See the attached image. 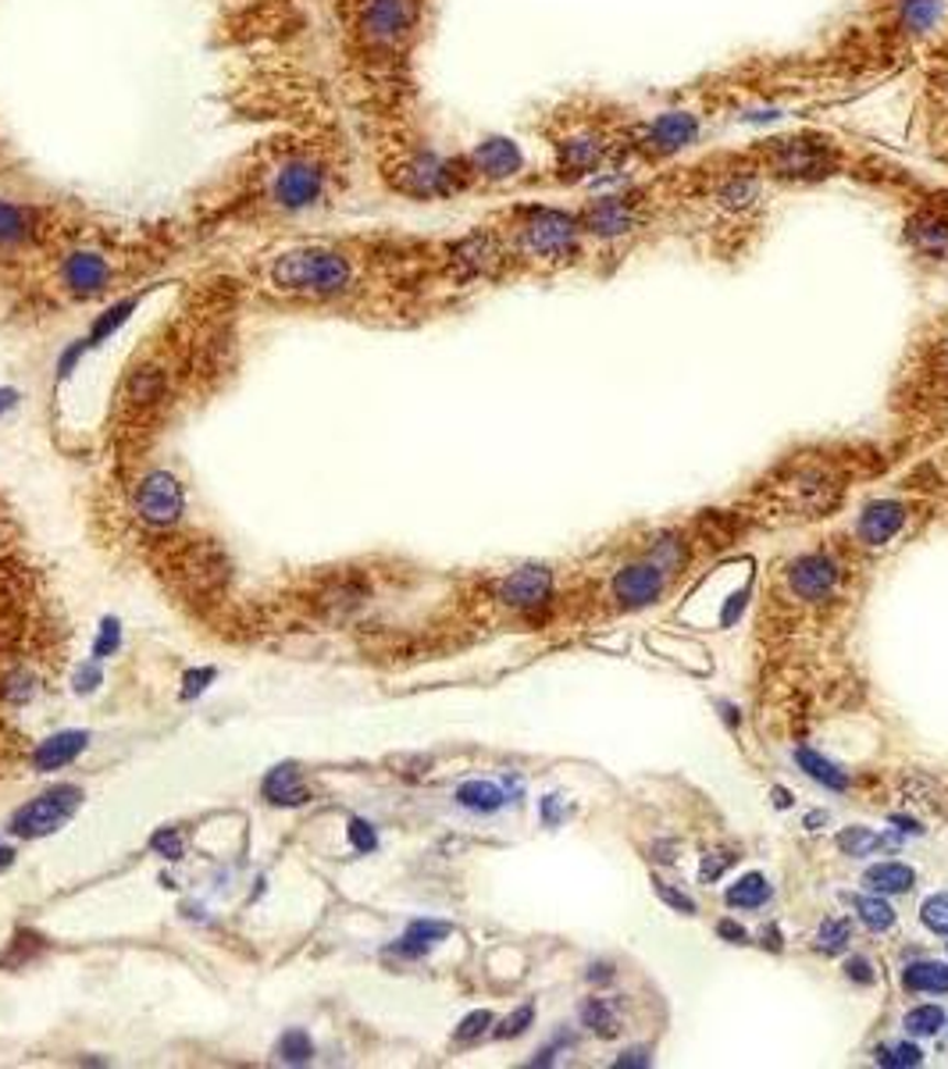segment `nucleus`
<instances>
[{"mask_svg":"<svg viewBox=\"0 0 948 1069\" xmlns=\"http://www.w3.org/2000/svg\"><path fill=\"white\" fill-rule=\"evenodd\" d=\"M268 282L285 296L333 299L353 285V264L336 247H296L271 261Z\"/></svg>","mask_w":948,"mask_h":1069,"instance_id":"1","label":"nucleus"},{"mask_svg":"<svg viewBox=\"0 0 948 1069\" xmlns=\"http://www.w3.org/2000/svg\"><path fill=\"white\" fill-rule=\"evenodd\" d=\"M521 247L542 261H564L575 258L581 247V225L575 215L567 210H549V207H535L524 215L521 221Z\"/></svg>","mask_w":948,"mask_h":1069,"instance_id":"2","label":"nucleus"},{"mask_svg":"<svg viewBox=\"0 0 948 1069\" xmlns=\"http://www.w3.org/2000/svg\"><path fill=\"white\" fill-rule=\"evenodd\" d=\"M83 806V788L79 785H54L47 792H40L36 799H29L11 812V835L14 838H47L75 817V809Z\"/></svg>","mask_w":948,"mask_h":1069,"instance_id":"3","label":"nucleus"},{"mask_svg":"<svg viewBox=\"0 0 948 1069\" xmlns=\"http://www.w3.org/2000/svg\"><path fill=\"white\" fill-rule=\"evenodd\" d=\"M763 168L781 183H817L835 172V150L817 140H777L763 150Z\"/></svg>","mask_w":948,"mask_h":1069,"instance_id":"4","label":"nucleus"},{"mask_svg":"<svg viewBox=\"0 0 948 1069\" xmlns=\"http://www.w3.org/2000/svg\"><path fill=\"white\" fill-rule=\"evenodd\" d=\"M464 178H468V168L457 172L454 161H443L435 154H414L396 168V189L417 200H439L449 197Z\"/></svg>","mask_w":948,"mask_h":1069,"instance_id":"5","label":"nucleus"},{"mask_svg":"<svg viewBox=\"0 0 948 1069\" xmlns=\"http://www.w3.org/2000/svg\"><path fill=\"white\" fill-rule=\"evenodd\" d=\"M414 0H364V8H360V33L374 51H396L414 33Z\"/></svg>","mask_w":948,"mask_h":1069,"instance_id":"6","label":"nucleus"},{"mask_svg":"<svg viewBox=\"0 0 948 1069\" xmlns=\"http://www.w3.org/2000/svg\"><path fill=\"white\" fill-rule=\"evenodd\" d=\"M186 510V492L172 471H150L135 486V514L150 528H172Z\"/></svg>","mask_w":948,"mask_h":1069,"instance_id":"7","label":"nucleus"},{"mask_svg":"<svg viewBox=\"0 0 948 1069\" xmlns=\"http://www.w3.org/2000/svg\"><path fill=\"white\" fill-rule=\"evenodd\" d=\"M325 193V172L318 161H290L282 164V172L275 175V183H271V200H275L282 210H304L310 204H318V197Z\"/></svg>","mask_w":948,"mask_h":1069,"instance_id":"8","label":"nucleus"},{"mask_svg":"<svg viewBox=\"0 0 948 1069\" xmlns=\"http://www.w3.org/2000/svg\"><path fill=\"white\" fill-rule=\"evenodd\" d=\"M610 150H613L610 135L592 132V129H578L556 143V172L564 178L592 175L610 161Z\"/></svg>","mask_w":948,"mask_h":1069,"instance_id":"9","label":"nucleus"},{"mask_svg":"<svg viewBox=\"0 0 948 1069\" xmlns=\"http://www.w3.org/2000/svg\"><path fill=\"white\" fill-rule=\"evenodd\" d=\"M578 225L581 232H592L599 239H621L642 225V210L639 204H631V197H596L592 204H585Z\"/></svg>","mask_w":948,"mask_h":1069,"instance_id":"10","label":"nucleus"},{"mask_svg":"<svg viewBox=\"0 0 948 1069\" xmlns=\"http://www.w3.org/2000/svg\"><path fill=\"white\" fill-rule=\"evenodd\" d=\"M699 135V118L691 111H667L653 118L642 132V150L650 157H671L677 150H685L688 143H696Z\"/></svg>","mask_w":948,"mask_h":1069,"instance_id":"11","label":"nucleus"},{"mask_svg":"<svg viewBox=\"0 0 948 1069\" xmlns=\"http://www.w3.org/2000/svg\"><path fill=\"white\" fill-rule=\"evenodd\" d=\"M549 596H553V575L538 564L517 567L514 575H506L500 581V602L510 610H521V613L542 610L549 602Z\"/></svg>","mask_w":948,"mask_h":1069,"instance_id":"12","label":"nucleus"},{"mask_svg":"<svg viewBox=\"0 0 948 1069\" xmlns=\"http://www.w3.org/2000/svg\"><path fill=\"white\" fill-rule=\"evenodd\" d=\"M62 285L79 299H94L111 285V264L94 250H79L62 264Z\"/></svg>","mask_w":948,"mask_h":1069,"instance_id":"13","label":"nucleus"},{"mask_svg":"<svg viewBox=\"0 0 948 1069\" xmlns=\"http://www.w3.org/2000/svg\"><path fill=\"white\" fill-rule=\"evenodd\" d=\"M524 168V154L510 143V140H486L471 150L468 157V175L475 178H489V183H503V178H514Z\"/></svg>","mask_w":948,"mask_h":1069,"instance_id":"14","label":"nucleus"},{"mask_svg":"<svg viewBox=\"0 0 948 1069\" xmlns=\"http://www.w3.org/2000/svg\"><path fill=\"white\" fill-rule=\"evenodd\" d=\"M838 585V564L827 553H809L803 560H795L788 570V589L799 599H827Z\"/></svg>","mask_w":948,"mask_h":1069,"instance_id":"15","label":"nucleus"},{"mask_svg":"<svg viewBox=\"0 0 948 1069\" xmlns=\"http://www.w3.org/2000/svg\"><path fill=\"white\" fill-rule=\"evenodd\" d=\"M660 592H664V570L656 564H628L613 578V596L621 599V607H650Z\"/></svg>","mask_w":948,"mask_h":1069,"instance_id":"16","label":"nucleus"},{"mask_svg":"<svg viewBox=\"0 0 948 1069\" xmlns=\"http://www.w3.org/2000/svg\"><path fill=\"white\" fill-rule=\"evenodd\" d=\"M454 264L464 279H478V275H492L495 268L503 264V247L500 239L489 232H475L468 239H460L454 247Z\"/></svg>","mask_w":948,"mask_h":1069,"instance_id":"17","label":"nucleus"},{"mask_svg":"<svg viewBox=\"0 0 948 1069\" xmlns=\"http://www.w3.org/2000/svg\"><path fill=\"white\" fill-rule=\"evenodd\" d=\"M261 795L268 806H279V809H296V806H307L310 803V788L304 774H299L296 763H279L271 766L261 781Z\"/></svg>","mask_w":948,"mask_h":1069,"instance_id":"18","label":"nucleus"},{"mask_svg":"<svg viewBox=\"0 0 948 1069\" xmlns=\"http://www.w3.org/2000/svg\"><path fill=\"white\" fill-rule=\"evenodd\" d=\"M86 745H89L86 731H57L51 738H43V742L33 749V771L36 774L62 771V766H68V763H75L83 756Z\"/></svg>","mask_w":948,"mask_h":1069,"instance_id":"19","label":"nucleus"},{"mask_svg":"<svg viewBox=\"0 0 948 1069\" xmlns=\"http://www.w3.org/2000/svg\"><path fill=\"white\" fill-rule=\"evenodd\" d=\"M164 393H168V374H164L157 364L129 371V379L122 385V400H126V406H132V411H150V406L164 400Z\"/></svg>","mask_w":948,"mask_h":1069,"instance_id":"20","label":"nucleus"},{"mask_svg":"<svg viewBox=\"0 0 948 1069\" xmlns=\"http://www.w3.org/2000/svg\"><path fill=\"white\" fill-rule=\"evenodd\" d=\"M909 239L913 247L930 261H948V215L938 210H924L909 221Z\"/></svg>","mask_w":948,"mask_h":1069,"instance_id":"21","label":"nucleus"},{"mask_svg":"<svg viewBox=\"0 0 948 1069\" xmlns=\"http://www.w3.org/2000/svg\"><path fill=\"white\" fill-rule=\"evenodd\" d=\"M902 521H906V510L898 503H892V500L870 503L860 517V538L867 546H884V542L902 528Z\"/></svg>","mask_w":948,"mask_h":1069,"instance_id":"22","label":"nucleus"},{"mask_svg":"<svg viewBox=\"0 0 948 1069\" xmlns=\"http://www.w3.org/2000/svg\"><path fill=\"white\" fill-rule=\"evenodd\" d=\"M443 938H449V924H439V920H414L411 927L403 930V938L393 948H389V952L400 956V959H421V956H428Z\"/></svg>","mask_w":948,"mask_h":1069,"instance_id":"23","label":"nucleus"},{"mask_svg":"<svg viewBox=\"0 0 948 1069\" xmlns=\"http://www.w3.org/2000/svg\"><path fill=\"white\" fill-rule=\"evenodd\" d=\"M916 881V873L902 863H878L863 873V887L867 892H878V895H902L909 892Z\"/></svg>","mask_w":948,"mask_h":1069,"instance_id":"24","label":"nucleus"},{"mask_svg":"<svg viewBox=\"0 0 948 1069\" xmlns=\"http://www.w3.org/2000/svg\"><path fill=\"white\" fill-rule=\"evenodd\" d=\"M717 204L724 210H749L752 204L760 200V178L756 175H745V172H734L728 175L724 183L717 186Z\"/></svg>","mask_w":948,"mask_h":1069,"instance_id":"25","label":"nucleus"},{"mask_svg":"<svg viewBox=\"0 0 948 1069\" xmlns=\"http://www.w3.org/2000/svg\"><path fill=\"white\" fill-rule=\"evenodd\" d=\"M906 991H920V995H948V962H913L902 973Z\"/></svg>","mask_w":948,"mask_h":1069,"instance_id":"26","label":"nucleus"},{"mask_svg":"<svg viewBox=\"0 0 948 1069\" xmlns=\"http://www.w3.org/2000/svg\"><path fill=\"white\" fill-rule=\"evenodd\" d=\"M33 236V210L0 200V250L22 247Z\"/></svg>","mask_w":948,"mask_h":1069,"instance_id":"27","label":"nucleus"},{"mask_svg":"<svg viewBox=\"0 0 948 1069\" xmlns=\"http://www.w3.org/2000/svg\"><path fill=\"white\" fill-rule=\"evenodd\" d=\"M457 803L471 812H495L506 803V795L500 785H492V781H464L457 788Z\"/></svg>","mask_w":948,"mask_h":1069,"instance_id":"28","label":"nucleus"},{"mask_svg":"<svg viewBox=\"0 0 948 1069\" xmlns=\"http://www.w3.org/2000/svg\"><path fill=\"white\" fill-rule=\"evenodd\" d=\"M581 1023L589 1027L596 1037H617L621 1034V1016H617V1005L607 999H589L581 1005Z\"/></svg>","mask_w":948,"mask_h":1069,"instance_id":"29","label":"nucleus"},{"mask_svg":"<svg viewBox=\"0 0 948 1069\" xmlns=\"http://www.w3.org/2000/svg\"><path fill=\"white\" fill-rule=\"evenodd\" d=\"M766 898H771V884L763 873H745L739 884L728 887V906L734 909H760Z\"/></svg>","mask_w":948,"mask_h":1069,"instance_id":"30","label":"nucleus"},{"mask_svg":"<svg viewBox=\"0 0 948 1069\" xmlns=\"http://www.w3.org/2000/svg\"><path fill=\"white\" fill-rule=\"evenodd\" d=\"M795 763H799L813 781H820L824 788H835V792H846L849 788V777L841 774L838 766L827 763L824 756H817L813 749H799V752H795Z\"/></svg>","mask_w":948,"mask_h":1069,"instance_id":"31","label":"nucleus"},{"mask_svg":"<svg viewBox=\"0 0 948 1069\" xmlns=\"http://www.w3.org/2000/svg\"><path fill=\"white\" fill-rule=\"evenodd\" d=\"M275 1059L285 1062V1066H307L314 1059V1041H310V1034L307 1030H285L279 1041H275Z\"/></svg>","mask_w":948,"mask_h":1069,"instance_id":"32","label":"nucleus"},{"mask_svg":"<svg viewBox=\"0 0 948 1069\" xmlns=\"http://www.w3.org/2000/svg\"><path fill=\"white\" fill-rule=\"evenodd\" d=\"M898 19L909 33H924V29H930L938 19V0H902Z\"/></svg>","mask_w":948,"mask_h":1069,"instance_id":"33","label":"nucleus"},{"mask_svg":"<svg viewBox=\"0 0 948 1069\" xmlns=\"http://www.w3.org/2000/svg\"><path fill=\"white\" fill-rule=\"evenodd\" d=\"M945 1027V1013L938 1005H916L909 1008V1016H906V1030L916 1034V1037H927V1034H938Z\"/></svg>","mask_w":948,"mask_h":1069,"instance_id":"34","label":"nucleus"},{"mask_svg":"<svg viewBox=\"0 0 948 1069\" xmlns=\"http://www.w3.org/2000/svg\"><path fill=\"white\" fill-rule=\"evenodd\" d=\"M118 650H122V624H118V617H103L100 631H97V642H94V659H111Z\"/></svg>","mask_w":948,"mask_h":1069,"instance_id":"35","label":"nucleus"},{"mask_svg":"<svg viewBox=\"0 0 948 1069\" xmlns=\"http://www.w3.org/2000/svg\"><path fill=\"white\" fill-rule=\"evenodd\" d=\"M856 913H860V920L870 930H887L895 924V913H892V906H887L884 898H860V902H856Z\"/></svg>","mask_w":948,"mask_h":1069,"instance_id":"36","label":"nucleus"},{"mask_svg":"<svg viewBox=\"0 0 948 1069\" xmlns=\"http://www.w3.org/2000/svg\"><path fill=\"white\" fill-rule=\"evenodd\" d=\"M33 691H36V677L29 670H14V674L4 677V685H0V699L22 706V702L33 699Z\"/></svg>","mask_w":948,"mask_h":1069,"instance_id":"37","label":"nucleus"},{"mask_svg":"<svg viewBox=\"0 0 948 1069\" xmlns=\"http://www.w3.org/2000/svg\"><path fill=\"white\" fill-rule=\"evenodd\" d=\"M135 307V299H126V304H115L111 310H103L100 314V318H97V325H94V332H89V346H97V342H103V339H108L111 332H115V328L118 325H126V318H129V310Z\"/></svg>","mask_w":948,"mask_h":1069,"instance_id":"38","label":"nucleus"},{"mask_svg":"<svg viewBox=\"0 0 948 1069\" xmlns=\"http://www.w3.org/2000/svg\"><path fill=\"white\" fill-rule=\"evenodd\" d=\"M881 838L874 831H867V827H849V831L838 835V849L846 855H867L870 849H878Z\"/></svg>","mask_w":948,"mask_h":1069,"instance_id":"39","label":"nucleus"},{"mask_svg":"<svg viewBox=\"0 0 948 1069\" xmlns=\"http://www.w3.org/2000/svg\"><path fill=\"white\" fill-rule=\"evenodd\" d=\"M183 835L175 831V827H161V831H154V838H150V852L161 855V860H183Z\"/></svg>","mask_w":948,"mask_h":1069,"instance_id":"40","label":"nucleus"},{"mask_svg":"<svg viewBox=\"0 0 948 1069\" xmlns=\"http://www.w3.org/2000/svg\"><path fill=\"white\" fill-rule=\"evenodd\" d=\"M874 1059L881 1062V1066H920L924 1062V1051L920 1048H916V1045H884V1048H878L874 1051Z\"/></svg>","mask_w":948,"mask_h":1069,"instance_id":"41","label":"nucleus"},{"mask_svg":"<svg viewBox=\"0 0 948 1069\" xmlns=\"http://www.w3.org/2000/svg\"><path fill=\"white\" fill-rule=\"evenodd\" d=\"M849 935H852V930H849V924H846V920H824V924H820V935H817L820 952H827V956L841 952V948L849 945Z\"/></svg>","mask_w":948,"mask_h":1069,"instance_id":"42","label":"nucleus"},{"mask_svg":"<svg viewBox=\"0 0 948 1069\" xmlns=\"http://www.w3.org/2000/svg\"><path fill=\"white\" fill-rule=\"evenodd\" d=\"M920 916H924V924H927L930 930H935V935L948 938V892L930 895V898L924 902Z\"/></svg>","mask_w":948,"mask_h":1069,"instance_id":"43","label":"nucleus"},{"mask_svg":"<svg viewBox=\"0 0 948 1069\" xmlns=\"http://www.w3.org/2000/svg\"><path fill=\"white\" fill-rule=\"evenodd\" d=\"M650 564H656L660 570H677L685 564V546L677 538H660L650 553Z\"/></svg>","mask_w":948,"mask_h":1069,"instance_id":"44","label":"nucleus"},{"mask_svg":"<svg viewBox=\"0 0 948 1069\" xmlns=\"http://www.w3.org/2000/svg\"><path fill=\"white\" fill-rule=\"evenodd\" d=\"M492 1027V1013H489V1008H478V1013H471V1016H464L460 1019V1027H457V1041L460 1045H468V1041H478V1037L481 1034H486Z\"/></svg>","mask_w":948,"mask_h":1069,"instance_id":"45","label":"nucleus"},{"mask_svg":"<svg viewBox=\"0 0 948 1069\" xmlns=\"http://www.w3.org/2000/svg\"><path fill=\"white\" fill-rule=\"evenodd\" d=\"M346 838H350V846L357 852H364V855L379 849V835H374V827L368 820H360V817L350 820V827H346Z\"/></svg>","mask_w":948,"mask_h":1069,"instance_id":"46","label":"nucleus"},{"mask_svg":"<svg viewBox=\"0 0 948 1069\" xmlns=\"http://www.w3.org/2000/svg\"><path fill=\"white\" fill-rule=\"evenodd\" d=\"M532 1019H535V1008H532V1005H524V1008H517L514 1016H506L492 1034L500 1037V1041H506V1037H517V1034L529 1030V1027H532Z\"/></svg>","mask_w":948,"mask_h":1069,"instance_id":"47","label":"nucleus"},{"mask_svg":"<svg viewBox=\"0 0 948 1069\" xmlns=\"http://www.w3.org/2000/svg\"><path fill=\"white\" fill-rule=\"evenodd\" d=\"M215 677H218V670H215V667H200V670H189V674L183 677V699L189 702V699L204 696V691H207V685L215 681Z\"/></svg>","mask_w":948,"mask_h":1069,"instance_id":"48","label":"nucleus"},{"mask_svg":"<svg viewBox=\"0 0 948 1069\" xmlns=\"http://www.w3.org/2000/svg\"><path fill=\"white\" fill-rule=\"evenodd\" d=\"M100 685H103V670H100L97 659H94V664L79 667V670H75V677H72V688L79 691V696H89V691H97Z\"/></svg>","mask_w":948,"mask_h":1069,"instance_id":"49","label":"nucleus"},{"mask_svg":"<svg viewBox=\"0 0 948 1069\" xmlns=\"http://www.w3.org/2000/svg\"><path fill=\"white\" fill-rule=\"evenodd\" d=\"M653 884H656V895L664 898L667 906H674L677 913H696V909H699V906H696V898L682 895V892H677V887H671V884H664V881H653Z\"/></svg>","mask_w":948,"mask_h":1069,"instance_id":"50","label":"nucleus"},{"mask_svg":"<svg viewBox=\"0 0 948 1069\" xmlns=\"http://www.w3.org/2000/svg\"><path fill=\"white\" fill-rule=\"evenodd\" d=\"M739 855H728V852H710L706 855V863H702V881H717L720 873H724Z\"/></svg>","mask_w":948,"mask_h":1069,"instance_id":"51","label":"nucleus"},{"mask_svg":"<svg viewBox=\"0 0 948 1069\" xmlns=\"http://www.w3.org/2000/svg\"><path fill=\"white\" fill-rule=\"evenodd\" d=\"M846 973H849V981H856V984H874V967H870L863 956L849 959L846 962Z\"/></svg>","mask_w":948,"mask_h":1069,"instance_id":"52","label":"nucleus"},{"mask_svg":"<svg viewBox=\"0 0 948 1069\" xmlns=\"http://www.w3.org/2000/svg\"><path fill=\"white\" fill-rule=\"evenodd\" d=\"M717 935H720V938H731L734 945H742V941L749 938L745 930H742L739 924H731V920H720V924H717Z\"/></svg>","mask_w":948,"mask_h":1069,"instance_id":"53","label":"nucleus"},{"mask_svg":"<svg viewBox=\"0 0 948 1069\" xmlns=\"http://www.w3.org/2000/svg\"><path fill=\"white\" fill-rule=\"evenodd\" d=\"M14 403H19V393H14V389H0V417H4Z\"/></svg>","mask_w":948,"mask_h":1069,"instance_id":"54","label":"nucleus"},{"mask_svg":"<svg viewBox=\"0 0 948 1069\" xmlns=\"http://www.w3.org/2000/svg\"><path fill=\"white\" fill-rule=\"evenodd\" d=\"M631 1062H639V1066L650 1062V1059H645V1048H639V1051H624V1059H617V1066H631Z\"/></svg>","mask_w":948,"mask_h":1069,"instance_id":"55","label":"nucleus"},{"mask_svg":"<svg viewBox=\"0 0 948 1069\" xmlns=\"http://www.w3.org/2000/svg\"><path fill=\"white\" fill-rule=\"evenodd\" d=\"M610 977H613V970H610V967H603V962H596V967L589 970V981H596V984H599V981H610Z\"/></svg>","mask_w":948,"mask_h":1069,"instance_id":"56","label":"nucleus"},{"mask_svg":"<svg viewBox=\"0 0 948 1069\" xmlns=\"http://www.w3.org/2000/svg\"><path fill=\"white\" fill-rule=\"evenodd\" d=\"M892 823H898V827H902V831H909V835H916V831H924V827H920V823H916V820H909V817H892Z\"/></svg>","mask_w":948,"mask_h":1069,"instance_id":"57","label":"nucleus"},{"mask_svg":"<svg viewBox=\"0 0 948 1069\" xmlns=\"http://www.w3.org/2000/svg\"><path fill=\"white\" fill-rule=\"evenodd\" d=\"M774 806H781V809H788V806H792V795H788L785 788H774Z\"/></svg>","mask_w":948,"mask_h":1069,"instance_id":"58","label":"nucleus"},{"mask_svg":"<svg viewBox=\"0 0 948 1069\" xmlns=\"http://www.w3.org/2000/svg\"><path fill=\"white\" fill-rule=\"evenodd\" d=\"M14 863V852L11 849H0V870H8Z\"/></svg>","mask_w":948,"mask_h":1069,"instance_id":"59","label":"nucleus"},{"mask_svg":"<svg viewBox=\"0 0 948 1069\" xmlns=\"http://www.w3.org/2000/svg\"><path fill=\"white\" fill-rule=\"evenodd\" d=\"M817 823H824V812H809V817H806V827H817Z\"/></svg>","mask_w":948,"mask_h":1069,"instance_id":"60","label":"nucleus"},{"mask_svg":"<svg viewBox=\"0 0 948 1069\" xmlns=\"http://www.w3.org/2000/svg\"><path fill=\"white\" fill-rule=\"evenodd\" d=\"M83 1066H108V1059H79Z\"/></svg>","mask_w":948,"mask_h":1069,"instance_id":"61","label":"nucleus"},{"mask_svg":"<svg viewBox=\"0 0 948 1069\" xmlns=\"http://www.w3.org/2000/svg\"><path fill=\"white\" fill-rule=\"evenodd\" d=\"M945 945H948V941H945Z\"/></svg>","mask_w":948,"mask_h":1069,"instance_id":"62","label":"nucleus"}]
</instances>
